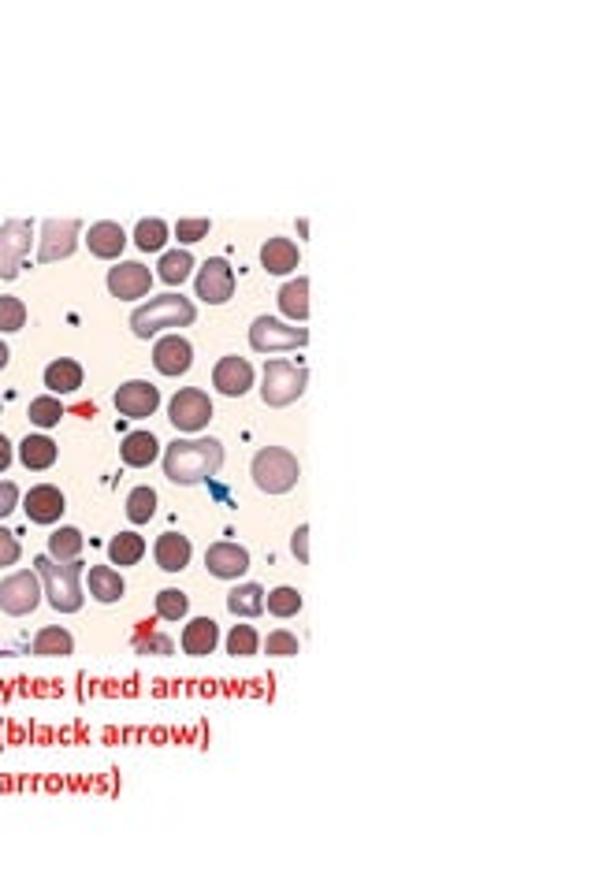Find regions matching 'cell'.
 I'll return each instance as SVG.
<instances>
[{"label":"cell","instance_id":"obj_24","mask_svg":"<svg viewBox=\"0 0 595 892\" xmlns=\"http://www.w3.org/2000/svg\"><path fill=\"white\" fill-rule=\"evenodd\" d=\"M45 387L53 394H75L82 387V365L71 357H56L45 368Z\"/></svg>","mask_w":595,"mask_h":892},{"label":"cell","instance_id":"obj_18","mask_svg":"<svg viewBox=\"0 0 595 892\" xmlns=\"http://www.w3.org/2000/svg\"><path fill=\"white\" fill-rule=\"evenodd\" d=\"M86 246H90L93 257H101V261H116L119 253L127 250V231L112 220H101L93 223L90 231H86Z\"/></svg>","mask_w":595,"mask_h":892},{"label":"cell","instance_id":"obj_25","mask_svg":"<svg viewBox=\"0 0 595 892\" xmlns=\"http://www.w3.org/2000/svg\"><path fill=\"white\" fill-rule=\"evenodd\" d=\"M123 591H127V584H123V577H119V569H112V565H93L90 569V595L97 599V603H119L123 599Z\"/></svg>","mask_w":595,"mask_h":892},{"label":"cell","instance_id":"obj_38","mask_svg":"<svg viewBox=\"0 0 595 892\" xmlns=\"http://www.w3.org/2000/svg\"><path fill=\"white\" fill-rule=\"evenodd\" d=\"M27 328V305L23 298H0V335Z\"/></svg>","mask_w":595,"mask_h":892},{"label":"cell","instance_id":"obj_6","mask_svg":"<svg viewBox=\"0 0 595 892\" xmlns=\"http://www.w3.org/2000/svg\"><path fill=\"white\" fill-rule=\"evenodd\" d=\"M309 342V331L294 328L276 316H257L250 324V346L257 354H279V350H302Z\"/></svg>","mask_w":595,"mask_h":892},{"label":"cell","instance_id":"obj_28","mask_svg":"<svg viewBox=\"0 0 595 892\" xmlns=\"http://www.w3.org/2000/svg\"><path fill=\"white\" fill-rule=\"evenodd\" d=\"M34 655L38 658H67L75 655V636L60 625H49V629H41L34 636Z\"/></svg>","mask_w":595,"mask_h":892},{"label":"cell","instance_id":"obj_44","mask_svg":"<svg viewBox=\"0 0 595 892\" xmlns=\"http://www.w3.org/2000/svg\"><path fill=\"white\" fill-rule=\"evenodd\" d=\"M291 547H294V554H298V562H309V525H298V532H294V539H291Z\"/></svg>","mask_w":595,"mask_h":892},{"label":"cell","instance_id":"obj_29","mask_svg":"<svg viewBox=\"0 0 595 892\" xmlns=\"http://www.w3.org/2000/svg\"><path fill=\"white\" fill-rule=\"evenodd\" d=\"M157 268H160L157 276L164 279L168 287H183L186 279H190V272H194V253H190V250H164V253H160Z\"/></svg>","mask_w":595,"mask_h":892},{"label":"cell","instance_id":"obj_16","mask_svg":"<svg viewBox=\"0 0 595 892\" xmlns=\"http://www.w3.org/2000/svg\"><path fill=\"white\" fill-rule=\"evenodd\" d=\"M23 510L34 525H56L60 517H64L67 502H64V491L53 484H38L27 491V499H23Z\"/></svg>","mask_w":595,"mask_h":892},{"label":"cell","instance_id":"obj_23","mask_svg":"<svg viewBox=\"0 0 595 892\" xmlns=\"http://www.w3.org/2000/svg\"><path fill=\"white\" fill-rule=\"evenodd\" d=\"M56 458H60V450L49 435H27L23 443H19V461L27 465L30 473H45V469H53Z\"/></svg>","mask_w":595,"mask_h":892},{"label":"cell","instance_id":"obj_13","mask_svg":"<svg viewBox=\"0 0 595 892\" xmlns=\"http://www.w3.org/2000/svg\"><path fill=\"white\" fill-rule=\"evenodd\" d=\"M153 365H157L160 376H186L190 365H194V346L179 331H172V335L157 339V346H153Z\"/></svg>","mask_w":595,"mask_h":892},{"label":"cell","instance_id":"obj_26","mask_svg":"<svg viewBox=\"0 0 595 892\" xmlns=\"http://www.w3.org/2000/svg\"><path fill=\"white\" fill-rule=\"evenodd\" d=\"M279 309H283L287 320L305 324V320H309V279L298 276V279H291L287 287L279 290Z\"/></svg>","mask_w":595,"mask_h":892},{"label":"cell","instance_id":"obj_5","mask_svg":"<svg viewBox=\"0 0 595 892\" xmlns=\"http://www.w3.org/2000/svg\"><path fill=\"white\" fill-rule=\"evenodd\" d=\"M309 387V368L294 365V361H268L265 365V380H261V398L265 406L283 409L298 402Z\"/></svg>","mask_w":595,"mask_h":892},{"label":"cell","instance_id":"obj_10","mask_svg":"<svg viewBox=\"0 0 595 892\" xmlns=\"http://www.w3.org/2000/svg\"><path fill=\"white\" fill-rule=\"evenodd\" d=\"M168 420H172L179 432H201V428H209L212 420V398L198 387H186L172 398V406H168Z\"/></svg>","mask_w":595,"mask_h":892},{"label":"cell","instance_id":"obj_46","mask_svg":"<svg viewBox=\"0 0 595 892\" xmlns=\"http://www.w3.org/2000/svg\"><path fill=\"white\" fill-rule=\"evenodd\" d=\"M8 361H12V350H8V342L0 339V368H8Z\"/></svg>","mask_w":595,"mask_h":892},{"label":"cell","instance_id":"obj_9","mask_svg":"<svg viewBox=\"0 0 595 892\" xmlns=\"http://www.w3.org/2000/svg\"><path fill=\"white\" fill-rule=\"evenodd\" d=\"M79 238H82V223L79 220H45V223H41L38 264L67 261L71 253L79 250Z\"/></svg>","mask_w":595,"mask_h":892},{"label":"cell","instance_id":"obj_47","mask_svg":"<svg viewBox=\"0 0 595 892\" xmlns=\"http://www.w3.org/2000/svg\"><path fill=\"white\" fill-rule=\"evenodd\" d=\"M0 409H4V398H0Z\"/></svg>","mask_w":595,"mask_h":892},{"label":"cell","instance_id":"obj_14","mask_svg":"<svg viewBox=\"0 0 595 892\" xmlns=\"http://www.w3.org/2000/svg\"><path fill=\"white\" fill-rule=\"evenodd\" d=\"M116 409L123 413V417H134V420L153 417V413L160 409V391L149 380L123 383V387L116 391Z\"/></svg>","mask_w":595,"mask_h":892},{"label":"cell","instance_id":"obj_20","mask_svg":"<svg viewBox=\"0 0 595 892\" xmlns=\"http://www.w3.org/2000/svg\"><path fill=\"white\" fill-rule=\"evenodd\" d=\"M119 458H123V465H131V469H149V465L160 458L157 435H153V432L123 435V443H119Z\"/></svg>","mask_w":595,"mask_h":892},{"label":"cell","instance_id":"obj_8","mask_svg":"<svg viewBox=\"0 0 595 892\" xmlns=\"http://www.w3.org/2000/svg\"><path fill=\"white\" fill-rule=\"evenodd\" d=\"M34 223L30 220H8L0 223V279H15L23 272V261L30 253Z\"/></svg>","mask_w":595,"mask_h":892},{"label":"cell","instance_id":"obj_35","mask_svg":"<svg viewBox=\"0 0 595 892\" xmlns=\"http://www.w3.org/2000/svg\"><path fill=\"white\" fill-rule=\"evenodd\" d=\"M265 606H268V614H272V617H294L298 610H302V591L283 584V588L268 591Z\"/></svg>","mask_w":595,"mask_h":892},{"label":"cell","instance_id":"obj_40","mask_svg":"<svg viewBox=\"0 0 595 892\" xmlns=\"http://www.w3.org/2000/svg\"><path fill=\"white\" fill-rule=\"evenodd\" d=\"M265 651L272 658H291V655H298V636H294V632H287V629H276L272 636H268Z\"/></svg>","mask_w":595,"mask_h":892},{"label":"cell","instance_id":"obj_7","mask_svg":"<svg viewBox=\"0 0 595 892\" xmlns=\"http://www.w3.org/2000/svg\"><path fill=\"white\" fill-rule=\"evenodd\" d=\"M41 577L34 569H19L0 580V610L8 617H27L41 606Z\"/></svg>","mask_w":595,"mask_h":892},{"label":"cell","instance_id":"obj_17","mask_svg":"<svg viewBox=\"0 0 595 892\" xmlns=\"http://www.w3.org/2000/svg\"><path fill=\"white\" fill-rule=\"evenodd\" d=\"M205 569L220 580H238L250 569V551L238 547V543H227V539L224 543H212L209 551H205Z\"/></svg>","mask_w":595,"mask_h":892},{"label":"cell","instance_id":"obj_36","mask_svg":"<svg viewBox=\"0 0 595 892\" xmlns=\"http://www.w3.org/2000/svg\"><path fill=\"white\" fill-rule=\"evenodd\" d=\"M257 647H261V636H257L253 625H235V629L227 632V655L250 658L257 655Z\"/></svg>","mask_w":595,"mask_h":892},{"label":"cell","instance_id":"obj_11","mask_svg":"<svg viewBox=\"0 0 595 892\" xmlns=\"http://www.w3.org/2000/svg\"><path fill=\"white\" fill-rule=\"evenodd\" d=\"M194 290H198V298L205 305H224V302H231V294H235V268H231L224 257H209V261L198 268Z\"/></svg>","mask_w":595,"mask_h":892},{"label":"cell","instance_id":"obj_22","mask_svg":"<svg viewBox=\"0 0 595 892\" xmlns=\"http://www.w3.org/2000/svg\"><path fill=\"white\" fill-rule=\"evenodd\" d=\"M298 246H294L291 238H268L265 246H261V268L272 272V276H291L294 268H298Z\"/></svg>","mask_w":595,"mask_h":892},{"label":"cell","instance_id":"obj_33","mask_svg":"<svg viewBox=\"0 0 595 892\" xmlns=\"http://www.w3.org/2000/svg\"><path fill=\"white\" fill-rule=\"evenodd\" d=\"M153 513H157V491L153 487H134L131 495H127V517H131V525H149Z\"/></svg>","mask_w":595,"mask_h":892},{"label":"cell","instance_id":"obj_15","mask_svg":"<svg viewBox=\"0 0 595 892\" xmlns=\"http://www.w3.org/2000/svg\"><path fill=\"white\" fill-rule=\"evenodd\" d=\"M212 387L227 398H242L253 387V365L246 357H220L212 368Z\"/></svg>","mask_w":595,"mask_h":892},{"label":"cell","instance_id":"obj_34","mask_svg":"<svg viewBox=\"0 0 595 892\" xmlns=\"http://www.w3.org/2000/svg\"><path fill=\"white\" fill-rule=\"evenodd\" d=\"M64 417V406H60V398L56 394H41L30 402V424H38V428H56Z\"/></svg>","mask_w":595,"mask_h":892},{"label":"cell","instance_id":"obj_37","mask_svg":"<svg viewBox=\"0 0 595 892\" xmlns=\"http://www.w3.org/2000/svg\"><path fill=\"white\" fill-rule=\"evenodd\" d=\"M186 610H190V599H186L179 588L157 591V617H160V621H183Z\"/></svg>","mask_w":595,"mask_h":892},{"label":"cell","instance_id":"obj_1","mask_svg":"<svg viewBox=\"0 0 595 892\" xmlns=\"http://www.w3.org/2000/svg\"><path fill=\"white\" fill-rule=\"evenodd\" d=\"M224 469V443L220 439H175L164 450V476L179 487L205 484Z\"/></svg>","mask_w":595,"mask_h":892},{"label":"cell","instance_id":"obj_27","mask_svg":"<svg viewBox=\"0 0 595 892\" xmlns=\"http://www.w3.org/2000/svg\"><path fill=\"white\" fill-rule=\"evenodd\" d=\"M227 610L235 617H261L265 614V588L261 584H238L227 591Z\"/></svg>","mask_w":595,"mask_h":892},{"label":"cell","instance_id":"obj_30","mask_svg":"<svg viewBox=\"0 0 595 892\" xmlns=\"http://www.w3.org/2000/svg\"><path fill=\"white\" fill-rule=\"evenodd\" d=\"M142 554H146V539L138 532H119V536L108 539V562L119 565V569L123 565H138Z\"/></svg>","mask_w":595,"mask_h":892},{"label":"cell","instance_id":"obj_39","mask_svg":"<svg viewBox=\"0 0 595 892\" xmlns=\"http://www.w3.org/2000/svg\"><path fill=\"white\" fill-rule=\"evenodd\" d=\"M134 651H138V655H172L175 643L168 640V636H160V632L142 629L138 636H134Z\"/></svg>","mask_w":595,"mask_h":892},{"label":"cell","instance_id":"obj_19","mask_svg":"<svg viewBox=\"0 0 595 892\" xmlns=\"http://www.w3.org/2000/svg\"><path fill=\"white\" fill-rule=\"evenodd\" d=\"M153 558L164 573H183L190 558H194V547H190V539L179 536V532H164L157 539V547H153Z\"/></svg>","mask_w":595,"mask_h":892},{"label":"cell","instance_id":"obj_32","mask_svg":"<svg viewBox=\"0 0 595 892\" xmlns=\"http://www.w3.org/2000/svg\"><path fill=\"white\" fill-rule=\"evenodd\" d=\"M134 246L142 253H164V246H168V223L157 220V216L138 220V227H134Z\"/></svg>","mask_w":595,"mask_h":892},{"label":"cell","instance_id":"obj_12","mask_svg":"<svg viewBox=\"0 0 595 892\" xmlns=\"http://www.w3.org/2000/svg\"><path fill=\"white\" fill-rule=\"evenodd\" d=\"M153 287V272L142 261H119L116 268H108V290L119 302H134V298H146Z\"/></svg>","mask_w":595,"mask_h":892},{"label":"cell","instance_id":"obj_41","mask_svg":"<svg viewBox=\"0 0 595 892\" xmlns=\"http://www.w3.org/2000/svg\"><path fill=\"white\" fill-rule=\"evenodd\" d=\"M209 227H212L209 220H179V223H175V238L190 246V242H201V238H209Z\"/></svg>","mask_w":595,"mask_h":892},{"label":"cell","instance_id":"obj_2","mask_svg":"<svg viewBox=\"0 0 595 892\" xmlns=\"http://www.w3.org/2000/svg\"><path fill=\"white\" fill-rule=\"evenodd\" d=\"M34 573L41 577V591H45V599L53 606L56 614H79L82 603H86V595H82V562H53L49 554H41L34 558Z\"/></svg>","mask_w":595,"mask_h":892},{"label":"cell","instance_id":"obj_42","mask_svg":"<svg viewBox=\"0 0 595 892\" xmlns=\"http://www.w3.org/2000/svg\"><path fill=\"white\" fill-rule=\"evenodd\" d=\"M23 558V547H19V539H15V532H8V528H0V569H8V565H15Z\"/></svg>","mask_w":595,"mask_h":892},{"label":"cell","instance_id":"obj_43","mask_svg":"<svg viewBox=\"0 0 595 892\" xmlns=\"http://www.w3.org/2000/svg\"><path fill=\"white\" fill-rule=\"evenodd\" d=\"M23 502V495H19V487L12 484V480H0V521L8 517V513L15 510Z\"/></svg>","mask_w":595,"mask_h":892},{"label":"cell","instance_id":"obj_21","mask_svg":"<svg viewBox=\"0 0 595 892\" xmlns=\"http://www.w3.org/2000/svg\"><path fill=\"white\" fill-rule=\"evenodd\" d=\"M183 651L190 658H205L216 651V643H220V629H216V621L212 617H194L190 625L183 629Z\"/></svg>","mask_w":595,"mask_h":892},{"label":"cell","instance_id":"obj_4","mask_svg":"<svg viewBox=\"0 0 595 892\" xmlns=\"http://www.w3.org/2000/svg\"><path fill=\"white\" fill-rule=\"evenodd\" d=\"M253 484L261 487L265 495H287L294 491L298 484V476H302V465L294 458L291 450H283V446H265V450H257L253 454Z\"/></svg>","mask_w":595,"mask_h":892},{"label":"cell","instance_id":"obj_3","mask_svg":"<svg viewBox=\"0 0 595 892\" xmlns=\"http://www.w3.org/2000/svg\"><path fill=\"white\" fill-rule=\"evenodd\" d=\"M198 320V309L190 298L183 294H160V298H149L146 305H138L131 313V331L138 339H149L157 331L168 328H190Z\"/></svg>","mask_w":595,"mask_h":892},{"label":"cell","instance_id":"obj_45","mask_svg":"<svg viewBox=\"0 0 595 892\" xmlns=\"http://www.w3.org/2000/svg\"><path fill=\"white\" fill-rule=\"evenodd\" d=\"M12 458H15V450H12V443H8V435H0V473L12 465Z\"/></svg>","mask_w":595,"mask_h":892},{"label":"cell","instance_id":"obj_31","mask_svg":"<svg viewBox=\"0 0 595 892\" xmlns=\"http://www.w3.org/2000/svg\"><path fill=\"white\" fill-rule=\"evenodd\" d=\"M82 543H86V539H82L79 528H71V525L56 528L53 536H49V558H53V562H75V558L82 554Z\"/></svg>","mask_w":595,"mask_h":892}]
</instances>
